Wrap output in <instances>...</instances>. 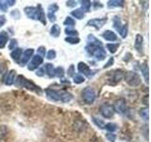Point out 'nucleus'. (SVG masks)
Returning <instances> with one entry per match:
<instances>
[{
  "label": "nucleus",
  "mask_w": 151,
  "mask_h": 142,
  "mask_svg": "<svg viewBox=\"0 0 151 142\" xmlns=\"http://www.w3.org/2000/svg\"><path fill=\"white\" fill-rule=\"evenodd\" d=\"M45 94L47 98L53 101H61V102H69L73 99V95L65 90H56L47 88L45 89Z\"/></svg>",
  "instance_id": "obj_1"
},
{
  "label": "nucleus",
  "mask_w": 151,
  "mask_h": 142,
  "mask_svg": "<svg viewBox=\"0 0 151 142\" xmlns=\"http://www.w3.org/2000/svg\"><path fill=\"white\" fill-rule=\"evenodd\" d=\"M24 12L29 19L41 21L44 25H46L45 15L41 5H38L37 7H26L24 9Z\"/></svg>",
  "instance_id": "obj_2"
},
{
  "label": "nucleus",
  "mask_w": 151,
  "mask_h": 142,
  "mask_svg": "<svg viewBox=\"0 0 151 142\" xmlns=\"http://www.w3.org/2000/svg\"><path fill=\"white\" fill-rule=\"evenodd\" d=\"M15 85L17 87H21V88H26L27 90H30V91L36 92L41 94L42 89L40 88V86H38L37 84H35L31 80H27L26 77H24L22 75L17 76V78L15 79V82H14Z\"/></svg>",
  "instance_id": "obj_3"
},
{
  "label": "nucleus",
  "mask_w": 151,
  "mask_h": 142,
  "mask_svg": "<svg viewBox=\"0 0 151 142\" xmlns=\"http://www.w3.org/2000/svg\"><path fill=\"white\" fill-rule=\"evenodd\" d=\"M85 49L88 53L93 56V58H96L97 61H103L104 59H106L107 53L106 50L103 49L102 46H97V45H87Z\"/></svg>",
  "instance_id": "obj_4"
},
{
  "label": "nucleus",
  "mask_w": 151,
  "mask_h": 142,
  "mask_svg": "<svg viewBox=\"0 0 151 142\" xmlns=\"http://www.w3.org/2000/svg\"><path fill=\"white\" fill-rule=\"evenodd\" d=\"M124 79L127 84L131 85V86H138L141 83V77L137 72L133 71H127L124 73Z\"/></svg>",
  "instance_id": "obj_5"
},
{
  "label": "nucleus",
  "mask_w": 151,
  "mask_h": 142,
  "mask_svg": "<svg viewBox=\"0 0 151 142\" xmlns=\"http://www.w3.org/2000/svg\"><path fill=\"white\" fill-rule=\"evenodd\" d=\"M122 79H124V72L122 70L117 69L115 71H110V73H108V84L114 85L118 83L122 80Z\"/></svg>",
  "instance_id": "obj_6"
},
{
  "label": "nucleus",
  "mask_w": 151,
  "mask_h": 142,
  "mask_svg": "<svg viewBox=\"0 0 151 142\" xmlns=\"http://www.w3.org/2000/svg\"><path fill=\"white\" fill-rule=\"evenodd\" d=\"M81 95H82L83 101H85V103H87V104L93 103L94 99H96V91H94V90L92 87H89V86L85 87L83 89Z\"/></svg>",
  "instance_id": "obj_7"
},
{
  "label": "nucleus",
  "mask_w": 151,
  "mask_h": 142,
  "mask_svg": "<svg viewBox=\"0 0 151 142\" xmlns=\"http://www.w3.org/2000/svg\"><path fill=\"white\" fill-rule=\"evenodd\" d=\"M100 113L101 115L106 117V118H111L113 116H114V109H113V106L110 103H103L100 106Z\"/></svg>",
  "instance_id": "obj_8"
},
{
  "label": "nucleus",
  "mask_w": 151,
  "mask_h": 142,
  "mask_svg": "<svg viewBox=\"0 0 151 142\" xmlns=\"http://www.w3.org/2000/svg\"><path fill=\"white\" fill-rule=\"evenodd\" d=\"M33 53H34V49H27L23 52L21 55V58L18 61V64L20 66H25L28 61H30V59L33 57Z\"/></svg>",
  "instance_id": "obj_9"
},
{
  "label": "nucleus",
  "mask_w": 151,
  "mask_h": 142,
  "mask_svg": "<svg viewBox=\"0 0 151 142\" xmlns=\"http://www.w3.org/2000/svg\"><path fill=\"white\" fill-rule=\"evenodd\" d=\"M78 69L79 71V73L85 75L88 78L93 77V76L96 73V70H92L91 68H90V66L87 64L83 63V62H80V63H78Z\"/></svg>",
  "instance_id": "obj_10"
},
{
  "label": "nucleus",
  "mask_w": 151,
  "mask_h": 142,
  "mask_svg": "<svg viewBox=\"0 0 151 142\" xmlns=\"http://www.w3.org/2000/svg\"><path fill=\"white\" fill-rule=\"evenodd\" d=\"M112 106H113V109H114V112H117L118 114H125L127 109V102L124 99H116Z\"/></svg>",
  "instance_id": "obj_11"
},
{
  "label": "nucleus",
  "mask_w": 151,
  "mask_h": 142,
  "mask_svg": "<svg viewBox=\"0 0 151 142\" xmlns=\"http://www.w3.org/2000/svg\"><path fill=\"white\" fill-rule=\"evenodd\" d=\"M42 62H44V58H42V57H41L40 55L37 54L35 56H33L32 58H31V61L27 64L28 70H31L32 71V70L37 69L42 64Z\"/></svg>",
  "instance_id": "obj_12"
},
{
  "label": "nucleus",
  "mask_w": 151,
  "mask_h": 142,
  "mask_svg": "<svg viewBox=\"0 0 151 142\" xmlns=\"http://www.w3.org/2000/svg\"><path fill=\"white\" fill-rule=\"evenodd\" d=\"M107 23V17L105 18H94L92 19V20L88 21L87 25L91 26V27H94L96 30H100V28L105 25Z\"/></svg>",
  "instance_id": "obj_13"
},
{
  "label": "nucleus",
  "mask_w": 151,
  "mask_h": 142,
  "mask_svg": "<svg viewBox=\"0 0 151 142\" xmlns=\"http://www.w3.org/2000/svg\"><path fill=\"white\" fill-rule=\"evenodd\" d=\"M15 75H16V71L15 70H11L7 72L4 75L3 77V83L6 85H12L15 82Z\"/></svg>",
  "instance_id": "obj_14"
},
{
  "label": "nucleus",
  "mask_w": 151,
  "mask_h": 142,
  "mask_svg": "<svg viewBox=\"0 0 151 142\" xmlns=\"http://www.w3.org/2000/svg\"><path fill=\"white\" fill-rule=\"evenodd\" d=\"M59 6L56 3L51 4L47 8V17H48L50 22L56 21V12H58Z\"/></svg>",
  "instance_id": "obj_15"
},
{
  "label": "nucleus",
  "mask_w": 151,
  "mask_h": 142,
  "mask_svg": "<svg viewBox=\"0 0 151 142\" xmlns=\"http://www.w3.org/2000/svg\"><path fill=\"white\" fill-rule=\"evenodd\" d=\"M143 44H144V38L141 34H137L135 38V49L136 50L142 53L143 52Z\"/></svg>",
  "instance_id": "obj_16"
},
{
  "label": "nucleus",
  "mask_w": 151,
  "mask_h": 142,
  "mask_svg": "<svg viewBox=\"0 0 151 142\" xmlns=\"http://www.w3.org/2000/svg\"><path fill=\"white\" fill-rule=\"evenodd\" d=\"M102 37L107 41H116L117 40L116 33L111 30H105L102 33Z\"/></svg>",
  "instance_id": "obj_17"
},
{
  "label": "nucleus",
  "mask_w": 151,
  "mask_h": 142,
  "mask_svg": "<svg viewBox=\"0 0 151 142\" xmlns=\"http://www.w3.org/2000/svg\"><path fill=\"white\" fill-rule=\"evenodd\" d=\"M9 41V34L7 31H1L0 32V49H4L5 46L7 45Z\"/></svg>",
  "instance_id": "obj_18"
},
{
  "label": "nucleus",
  "mask_w": 151,
  "mask_h": 142,
  "mask_svg": "<svg viewBox=\"0 0 151 142\" xmlns=\"http://www.w3.org/2000/svg\"><path fill=\"white\" fill-rule=\"evenodd\" d=\"M23 53V50L21 49H19V47H17V49H15L14 50L12 51V53H11V57H12V59L13 61H15L18 63V61L19 59L21 58V55Z\"/></svg>",
  "instance_id": "obj_19"
},
{
  "label": "nucleus",
  "mask_w": 151,
  "mask_h": 142,
  "mask_svg": "<svg viewBox=\"0 0 151 142\" xmlns=\"http://www.w3.org/2000/svg\"><path fill=\"white\" fill-rule=\"evenodd\" d=\"M54 66L52 64H45V67H44V70H45V72L46 75L48 76L49 78H53L54 77Z\"/></svg>",
  "instance_id": "obj_20"
},
{
  "label": "nucleus",
  "mask_w": 151,
  "mask_h": 142,
  "mask_svg": "<svg viewBox=\"0 0 151 142\" xmlns=\"http://www.w3.org/2000/svg\"><path fill=\"white\" fill-rule=\"evenodd\" d=\"M124 1L123 0H110L108 1L109 8H116V7H123L124 6Z\"/></svg>",
  "instance_id": "obj_21"
},
{
  "label": "nucleus",
  "mask_w": 151,
  "mask_h": 142,
  "mask_svg": "<svg viewBox=\"0 0 151 142\" xmlns=\"http://www.w3.org/2000/svg\"><path fill=\"white\" fill-rule=\"evenodd\" d=\"M141 71H142V74H143L144 78L145 80V82L148 83V80H149V77H148L149 73H148V71L149 70H148V65L146 64V63L142 64V66H141Z\"/></svg>",
  "instance_id": "obj_22"
},
{
  "label": "nucleus",
  "mask_w": 151,
  "mask_h": 142,
  "mask_svg": "<svg viewBox=\"0 0 151 142\" xmlns=\"http://www.w3.org/2000/svg\"><path fill=\"white\" fill-rule=\"evenodd\" d=\"M71 14L74 16V17H76L77 19H83L84 17H85V12L82 11L81 9H74V11L71 12Z\"/></svg>",
  "instance_id": "obj_23"
},
{
  "label": "nucleus",
  "mask_w": 151,
  "mask_h": 142,
  "mask_svg": "<svg viewBox=\"0 0 151 142\" xmlns=\"http://www.w3.org/2000/svg\"><path fill=\"white\" fill-rule=\"evenodd\" d=\"M50 34L53 37H59V35L60 34V27L57 24L53 25L50 30Z\"/></svg>",
  "instance_id": "obj_24"
},
{
  "label": "nucleus",
  "mask_w": 151,
  "mask_h": 142,
  "mask_svg": "<svg viewBox=\"0 0 151 142\" xmlns=\"http://www.w3.org/2000/svg\"><path fill=\"white\" fill-rule=\"evenodd\" d=\"M80 4H81V9L84 12H88L90 11L92 6V2L89 1V0H83V1H80Z\"/></svg>",
  "instance_id": "obj_25"
},
{
  "label": "nucleus",
  "mask_w": 151,
  "mask_h": 142,
  "mask_svg": "<svg viewBox=\"0 0 151 142\" xmlns=\"http://www.w3.org/2000/svg\"><path fill=\"white\" fill-rule=\"evenodd\" d=\"M139 115L140 117L143 118L145 120H148V117H149V110L147 107L145 108H142L141 110L139 111Z\"/></svg>",
  "instance_id": "obj_26"
},
{
  "label": "nucleus",
  "mask_w": 151,
  "mask_h": 142,
  "mask_svg": "<svg viewBox=\"0 0 151 142\" xmlns=\"http://www.w3.org/2000/svg\"><path fill=\"white\" fill-rule=\"evenodd\" d=\"M112 22H113V27H114L118 31H120V30H121V28L123 27V25H122V23H121V19L119 18V16H114V17H113Z\"/></svg>",
  "instance_id": "obj_27"
},
{
  "label": "nucleus",
  "mask_w": 151,
  "mask_h": 142,
  "mask_svg": "<svg viewBox=\"0 0 151 142\" xmlns=\"http://www.w3.org/2000/svg\"><path fill=\"white\" fill-rule=\"evenodd\" d=\"M88 44L89 45H97V46H102V43L99 41L97 38H96L93 35L88 36Z\"/></svg>",
  "instance_id": "obj_28"
},
{
  "label": "nucleus",
  "mask_w": 151,
  "mask_h": 142,
  "mask_svg": "<svg viewBox=\"0 0 151 142\" xmlns=\"http://www.w3.org/2000/svg\"><path fill=\"white\" fill-rule=\"evenodd\" d=\"M119 46H120V44H118V43H111V44L107 45V49H109V51H110L111 53H115L118 49V47H119Z\"/></svg>",
  "instance_id": "obj_29"
},
{
  "label": "nucleus",
  "mask_w": 151,
  "mask_h": 142,
  "mask_svg": "<svg viewBox=\"0 0 151 142\" xmlns=\"http://www.w3.org/2000/svg\"><path fill=\"white\" fill-rule=\"evenodd\" d=\"M64 75V69L63 67H60L58 66L54 69V77H58V78H63Z\"/></svg>",
  "instance_id": "obj_30"
},
{
  "label": "nucleus",
  "mask_w": 151,
  "mask_h": 142,
  "mask_svg": "<svg viewBox=\"0 0 151 142\" xmlns=\"http://www.w3.org/2000/svg\"><path fill=\"white\" fill-rule=\"evenodd\" d=\"M93 121L94 122V124H96L98 128H100V129H105V122H104L102 120H100V118L93 117Z\"/></svg>",
  "instance_id": "obj_31"
},
{
  "label": "nucleus",
  "mask_w": 151,
  "mask_h": 142,
  "mask_svg": "<svg viewBox=\"0 0 151 142\" xmlns=\"http://www.w3.org/2000/svg\"><path fill=\"white\" fill-rule=\"evenodd\" d=\"M105 129L109 132V133H114L116 130H117V125L115 123H107L105 124Z\"/></svg>",
  "instance_id": "obj_32"
},
{
  "label": "nucleus",
  "mask_w": 151,
  "mask_h": 142,
  "mask_svg": "<svg viewBox=\"0 0 151 142\" xmlns=\"http://www.w3.org/2000/svg\"><path fill=\"white\" fill-rule=\"evenodd\" d=\"M73 79H74V83L76 84H80V83H82L85 82L84 77H83V76H81V75H79V74H75Z\"/></svg>",
  "instance_id": "obj_33"
},
{
  "label": "nucleus",
  "mask_w": 151,
  "mask_h": 142,
  "mask_svg": "<svg viewBox=\"0 0 151 142\" xmlns=\"http://www.w3.org/2000/svg\"><path fill=\"white\" fill-rule=\"evenodd\" d=\"M127 32H129V25H127V24H125V25H123V27L121 28L119 33L122 38H126L127 35Z\"/></svg>",
  "instance_id": "obj_34"
},
{
  "label": "nucleus",
  "mask_w": 151,
  "mask_h": 142,
  "mask_svg": "<svg viewBox=\"0 0 151 142\" xmlns=\"http://www.w3.org/2000/svg\"><path fill=\"white\" fill-rule=\"evenodd\" d=\"M65 33L69 36H73V37H76L78 34V31L74 30V28H65Z\"/></svg>",
  "instance_id": "obj_35"
},
{
  "label": "nucleus",
  "mask_w": 151,
  "mask_h": 142,
  "mask_svg": "<svg viewBox=\"0 0 151 142\" xmlns=\"http://www.w3.org/2000/svg\"><path fill=\"white\" fill-rule=\"evenodd\" d=\"M63 24L66 26V27H68V28H71V27H73L76 25V22L73 18H71V17H66L65 18V20L63 22Z\"/></svg>",
  "instance_id": "obj_36"
},
{
  "label": "nucleus",
  "mask_w": 151,
  "mask_h": 142,
  "mask_svg": "<svg viewBox=\"0 0 151 142\" xmlns=\"http://www.w3.org/2000/svg\"><path fill=\"white\" fill-rule=\"evenodd\" d=\"M65 41L69 43V44L76 45V44H78L80 42V39L78 37H67V38H65Z\"/></svg>",
  "instance_id": "obj_37"
},
{
  "label": "nucleus",
  "mask_w": 151,
  "mask_h": 142,
  "mask_svg": "<svg viewBox=\"0 0 151 142\" xmlns=\"http://www.w3.org/2000/svg\"><path fill=\"white\" fill-rule=\"evenodd\" d=\"M106 138L110 142H115L116 135L114 134V133H108V134H106Z\"/></svg>",
  "instance_id": "obj_38"
},
{
  "label": "nucleus",
  "mask_w": 151,
  "mask_h": 142,
  "mask_svg": "<svg viewBox=\"0 0 151 142\" xmlns=\"http://www.w3.org/2000/svg\"><path fill=\"white\" fill-rule=\"evenodd\" d=\"M46 58L48 59V60H53V59H55L56 58V51L53 50V49L49 50L48 52H47Z\"/></svg>",
  "instance_id": "obj_39"
},
{
  "label": "nucleus",
  "mask_w": 151,
  "mask_h": 142,
  "mask_svg": "<svg viewBox=\"0 0 151 142\" xmlns=\"http://www.w3.org/2000/svg\"><path fill=\"white\" fill-rule=\"evenodd\" d=\"M17 45H18L17 41L15 39H12L11 41V43H9V49L11 50H14L15 49H17Z\"/></svg>",
  "instance_id": "obj_40"
},
{
  "label": "nucleus",
  "mask_w": 151,
  "mask_h": 142,
  "mask_svg": "<svg viewBox=\"0 0 151 142\" xmlns=\"http://www.w3.org/2000/svg\"><path fill=\"white\" fill-rule=\"evenodd\" d=\"M8 8L9 7H8L6 1H1V0H0V11L6 12L8 11Z\"/></svg>",
  "instance_id": "obj_41"
},
{
  "label": "nucleus",
  "mask_w": 151,
  "mask_h": 142,
  "mask_svg": "<svg viewBox=\"0 0 151 142\" xmlns=\"http://www.w3.org/2000/svg\"><path fill=\"white\" fill-rule=\"evenodd\" d=\"M67 75L69 76V77H74V75H75V66H74V64L70 65V67L67 70Z\"/></svg>",
  "instance_id": "obj_42"
},
{
  "label": "nucleus",
  "mask_w": 151,
  "mask_h": 142,
  "mask_svg": "<svg viewBox=\"0 0 151 142\" xmlns=\"http://www.w3.org/2000/svg\"><path fill=\"white\" fill-rule=\"evenodd\" d=\"M38 55H40L41 57L45 56V46H40L38 49Z\"/></svg>",
  "instance_id": "obj_43"
},
{
  "label": "nucleus",
  "mask_w": 151,
  "mask_h": 142,
  "mask_svg": "<svg viewBox=\"0 0 151 142\" xmlns=\"http://www.w3.org/2000/svg\"><path fill=\"white\" fill-rule=\"evenodd\" d=\"M113 63H114V59L113 58H111L110 60H109L108 63L104 65V68H108V67H110V66H111L113 64Z\"/></svg>",
  "instance_id": "obj_44"
},
{
  "label": "nucleus",
  "mask_w": 151,
  "mask_h": 142,
  "mask_svg": "<svg viewBox=\"0 0 151 142\" xmlns=\"http://www.w3.org/2000/svg\"><path fill=\"white\" fill-rule=\"evenodd\" d=\"M44 68H40V69H38L37 70V72H36V75L38 76V77H42V76H45V72H44Z\"/></svg>",
  "instance_id": "obj_45"
},
{
  "label": "nucleus",
  "mask_w": 151,
  "mask_h": 142,
  "mask_svg": "<svg viewBox=\"0 0 151 142\" xmlns=\"http://www.w3.org/2000/svg\"><path fill=\"white\" fill-rule=\"evenodd\" d=\"M7 19L4 15H0V27H2L3 25H5V23H6Z\"/></svg>",
  "instance_id": "obj_46"
},
{
  "label": "nucleus",
  "mask_w": 151,
  "mask_h": 142,
  "mask_svg": "<svg viewBox=\"0 0 151 142\" xmlns=\"http://www.w3.org/2000/svg\"><path fill=\"white\" fill-rule=\"evenodd\" d=\"M77 4H78L77 1H67V2H66L67 7H76V6H77Z\"/></svg>",
  "instance_id": "obj_47"
},
{
  "label": "nucleus",
  "mask_w": 151,
  "mask_h": 142,
  "mask_svg": "<svg viewBox=\"0 0 151 142\" xmlns=\"http://www.w3.org/2000/svg\"><path fill=\"white\" fill-rule=\"evenodd\" d=\"M6 3L8 5V7H12L15 4V1H14V0H6Z\"/></svg>",
  "instance_id": "obj_48"
},
{
  "label": "nucleus",
  "mask_w": 151,
  "mask_h": 142,
  "mask_svg": "<svg viewBox=\"0 0 151 142\" xmlns=\"http://www.w3.org/2000/svg\"><path fill=\"white\" fill-rule=\"evenodd\" d=\"M93 3H94V4H93V5H94V9H97V7H98V8H102V7H103V6H102V4H101L100 2H96H96H93Z\"/></svg>",
  "instance_id": "obj_49"
},
{
  "label": "nucleus",
  "mask_w": 151,
  "mask_h": 142,
  "mask_svg": "<svg viewBox=\"0 0 151 142\" xmlns=\"http://www.w3.org/2000/svg\"><path fill=\"white\" fill-rule=\"evenodd\" d=\"M2 71H3V66L1 65V64H0V74L2 73Z\"/></svg>",
  "instance_id": "obj_50"
}]
</instances>
